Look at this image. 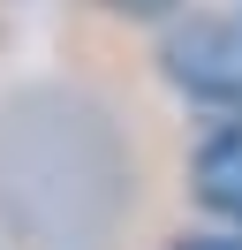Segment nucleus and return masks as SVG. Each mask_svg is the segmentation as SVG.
Listing matches in <instances>:
<instances>
[{
    "instance_id": "2",
    "label": "nucleus",
    "mask_w": 242,
    "mask_h": 250,
    "mask_svg": "<svg viewBox=\"0 0 242 250\" xmlns=\"http://www.w3.org/2000/svg\"><path fill=\"white\" fill-rule=\"evenodd\" d=\"M189 197L204 205L212 220H227V228L242 235V122H220L189 152Z\"/></svg>"
},
{
    "instance_id": "3",
    "label": "nucleus",
    "mask_w": 242,
    "mask_h": 250,
    "mask_svg": "<svg viewBox=\"0 0 242 250\" xmlns=\"http://www.w3.org/2000/svg\"><path fill=\"white\" fill-rule=\"evenodd\" d=\"M166 250H242V235H182V243H166Z\"/></svg>"
},
{
    "instance_id": "4",
    "label": "nucleus",
    "mask_w": 242,
    "mask_h": 250,
    "mask_svg": "<svg viewBox=\"0 0 242 250\" xmlns=\"http://www.w3.org/2000/svg\"><path fill=\"white\" fill-rule=\"evenodd\" d=\"M114 16H174V0H106Z\"/></svg>"
},
{
    "instance_id": "1",
    "label": "nucleus",
    "mask_w": 242,
    "mask_h": 250,
    "mask_svg": "<svg viewBox=\"0 0 242 250\" xmlns=\"http://www.w3.org/2000/svg\"><path fill=\"white\" fill-rule=\"evenodd\" d=\"M159 68L166 83H174L182 99H197V106H242V16H189L166 31L159 46Z\"/></svg>"
}]
</instances>
